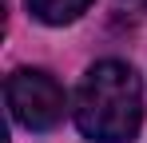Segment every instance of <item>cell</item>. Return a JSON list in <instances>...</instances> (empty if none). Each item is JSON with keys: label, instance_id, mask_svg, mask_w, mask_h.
<instances>
[{"label": "cell", "instance_id": "obj_2", "mask_svg": "<svg viewBox=\"0 0 147 143\" xmlns=\"http://www.w3.org/2000/svg\"><path fill=\"white\" fill-rule=\"evenodd\" d=\"M8 107H12V119L28 127V131H48L56 127L60 119H64V107H68V99H64V88L56 84V76L40 68H20L8 76Z\"/></svg>", "mask_w": 147, "mask_h": 143}, {"label": "cell", "instance_id": "obj_4", "mask_svg": "<svg viewBox=\"0 0 147 143\" xmlns=\"http://www.w3.org/2000/svg\"><path fill=\"white\" fill-rule=\"evenodd\" d=\"M127 8H135V12H147V0H123Z\"/></svg>", "mask_w": 147, "mask_h": 143}, {"label": "cell", "instance_id": "obj_1", "mask_svg": "<svg viewBox=\"0 0 147 143\" xmlns=\"http://www.w3.org/2000/svg\"><path fill=\"white\" fill-rule=\"evenodd\" d=\"M76 127L96 143H127L143 123V88L131 64L99 60L76 88Z\"/></svg>", "mask_w": 147, "mask_h": 143}, {"label": "cell", "instance_id": "obj_3", "mask_svg": "<svg viewBox=\"0 0 147 143\" xmlns=\"http://www.w3.org/2000/svg\"><path fill=\"white\" fill-rule=\"evenodd\" d=\"M88 8H92V0H28V12H32L36 20L52 24V28L80 20Z\"/></svg>", "mask_w": 147, "mask_h": 143}]
</instances>
